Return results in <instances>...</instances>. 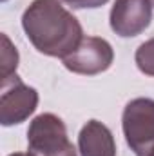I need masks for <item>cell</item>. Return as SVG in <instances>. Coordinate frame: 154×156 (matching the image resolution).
Instances as JSON below:
<instances>
[{"label": "cell", "mask_w": 154, "mask_h": 156, "mask_svg": "<svg viewBox=\"0 0 154 156\" xmlns=\"http://www.w3.org/2000/svg\"><path fill=\"white\" fill-rule=\"evenodd\" d=\"M22 27L38 53L62 60L83 38L78 18L60 0H33L22 15Z\"/></svg>", "instance_id": "1"}, {"label": "cell", "mask_w": 154, "mask_h": 156, "mask_svg": "<svg viewBox=\"0 0 154 156\" xmlns=\"http://www.w3.org/2000/svg\"><path fill=\"white\" fill-rule=\"evenodd\" d=\"M27 147L33 156H76L65 123L53 113H42L29 123Z\"/></svg>", "instance_id": "2"}, {"label": "cell", "mask_w": 154, "mask_h": 156, "mask_svg": "<svg viewBox=\"0 0 154 156\" xmlns=\"http://www.w3.org/2000/svg\"><path fill=\"white\" fill-rule=\"evenodd\" d=\"M121 127L127 145L136 156H147L154 147V100L134 98L121 115Z\"/></svg>", "instance_id": "3"}, {"label": "cell", "mask_w": 154, "mask_h": 156, "mask_svg": "<svg viewBox=\"0 0 154 156\" xmlns=\"http://www.w3.org/2000/svg\"><path fill=\"white\" fill-rule=\"evenodd\" d=\"M0 123L4 127L26 122L37 111L38 93L35 87L26 85L18 75L0 80Z\"/></svg>", "instance_id": "4"}, {"label": "cell", "mask_w": 154, "mask_h": 156, "mask_svg": "<svg viewBox=\"0 0 154 156\" xmlns=\"http://www.w3.org/2000/svg\"><path fill=\"white\" fill-rule=\"evenodd\" d=\"M62 62L65 69L75 75L94 76L107 71L113 66L114 51H113V45L105 38L83 37L76 49L71 55H67Z\"/></svg>", "instance_id": "5"}, {"label": "cell", "mask_w": 154, "mask_h": 156, "mask_svg": "<svg viewBox=\"0 0 154 156\" xmlns=\"http://www.w3.org/2000/svg\"><path fill=\"white\" fill-rule=\"evenodd\" d=\"M152 20L151 0H116L109 22L111 29L121 38H131L142 35Z\"/></svg>", "instance_id": "6"}, {"label": "cell", "mask_w": 154, "mask_h": 156, "mask_svg": "<svg viewBox=\"0 0 154 156\" xmlns=\"http://www.w3.org/2000/svg\"><path fill=\"white\" fill-rule=\"evenodd\" d=\"M78 151L82 156H116L111 129L98 120H89L78 134Z\"/></svg>", "instance_id": "7"}, {"label": "cell", "mask_w": 154, "mask_h": 156, "mask_svg": "<svg viewBox=\"0 0 154 156\" xmlns=\"http://www.w3.org/2000/svg\"><path fill=\"white\" fill-rule=\"evenodd\" d=\"M0 62H2V78L0 80H5V78L16 75L18 51L11 44V40L7 38V35H2V56H0Z\"/></svg>", "instance_id": "8"}, {"label": "cell", "mask_w": 154, "mask_h": 156, "mask_svg": "<svg viewBox=\"0 0 154 156\" xmlns=\"http://www.w3.org/2000/svg\"><path fill=\"white\" fill-rule=\"evenodd\" d=\"M134 60H136L138 69H140L143 75L154 76V38L143 42V44L136 49Z\"/></svg>", "instance_id": "9"}, {"label": "cell", "mask_w": 154, "mask_h": 156, "mask_svg": "<svg viewBox=\"0 0 154 156\" xmlns=\"http://www.w3.org/2000/svg\"><path fill=\"white\" fill-rule=\"evenodd\" d=\"M62 2L71 5L73 9H94V7H102L109 0H62Z\"/></svg>", "instance_id": "10"}, {"label": "cell", "mask_w": 154, "mask_h": 156, "mask_svg": "<svg viewBox=\"0 0 154 156\" xmlns=\"http://www.w3.org/2000/svg\"><path fill=\"white\" fill-rule=\"evenodd\" d=\"M9 156H33L31 153H13V154H9Z\"/></svg>", "instance_id": "11"}, {"label": "cell", "mask_w": 154, "mask_h": 156, "mask_svg": "<svg viewBox=\"0 0 154 156\" xmlns=\"http://www.w3.org/2000/svg\"><path fill=\"white\" fill-rule=\"evenodd\" d=\"M147 156H154V147H152V149H151V153H149V154H147Z\"/></svg>", "instance_id": "12"}, {"label": "cell", "mask_w": 154, "mask_h": 156, "mask_svg": "<svg viewBox=\"0 0 154 156\" xmlns=\"http://www.w3.org/2000/svg\"><path fill=\"white\" fill-rule=\"evenodd\" d=\"M151 4H152V7H154V0H151Z\"/></svg>", "instance_id": "13"}, {"label": "cell", "mask_w": 154, "mask_h": 156, "mask_svg": "<svg viewBox=\"0 0 154 156\" xmlns=\"http://www.w3.org/2000/svg\"><path fill=\"white\" fill-rule=\"evenodd\" d=\"M2 2H5V0H2Z\"/></svg>", "instance_id": "14"}]
</instances>
